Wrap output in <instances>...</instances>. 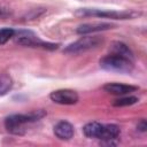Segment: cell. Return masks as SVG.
Instances as JSON below:
<instances>
[{"label": "cell", "mask_w": 147, "mask_h": 147, "mask_svg": "<svg viewBox=\"0 0 147 147\" xmlns=\"http://www.w3.org/2000/svg\"><path fill=\"white\" fill-rule=\"evenodd\" d=\"M46 113L44 110H34L29 114H14L8 116L5 119V127L11 134H24L26 131V126L30 123L41 119Z\"/></svg>", "instance_id": "1"}, {"label": "cell", "mask_w": 147, "mask_h": 147, "mask_svg": "<svg viewBox=\"0 0 147 147\" xmlns=\"http://www.w3.org/2000/svg\"><path fill=\"white\" fill-rule=\"evenodd\" d=\"M100 67L107 71L129 74L133 69V61L122 57L119 55L109 54L100 60Z\"/></svg>", "instance_id": "2"}, {"label": "cell", "mask_w": 147, "mask_h": 147, "mask_svg": "<svg viewBox=\"0 0 147 147\" xmlns=\"http://www.w3.org/2000/svg\"><path fill=\"white\" fill-rule=\"evenodd\" d=\"M76 16L79 17H105L113 20H127L133 18L137 13L134 11H113V10H101V9H92V8H82L75 13Z\"/></svg>", "instance_id": "3"}, {"label": "cell", "mask_w": 147, "mask_h": 147, "mask_svg": "<svg viewBox=\"0 0 147 147\" xmlns=\"http://www.w3.org/2000/svg\"><path fill=\"white\" fill-rule=\"evenodd\" d=\"M101 42H102V38L98 37V36H85V37H82L80 39L76 40L75 42L68 45L64 48V53H67V54L84 53L88 49L98 47Z\"/></svg>", "instance_id": "4"}, {"label": "cell", "mask_w": 147, "mask_h": 147, "mask_svg": "<svg viewBox=\"0 0 147 147\" xmlns=\"http://www.w3.org/2000/svg\"><path fill=\"white\" fill-rule=\"evenodd\" d=\"M49 98L53 102L59 103V105H75L79 100L77 92L74 90H68V88L53 91L49 94Z\"/></svg>", "instance_id": "5"}, {"label": "cell", "mask_w": 147, "mask_h": 147, "mask_svg": "<svg viewBox=\"0 0 147 147\" xmlns=\"http://www.w3.org/2000/svg\"><path fill=\"white\" fill-rule=\"evenodd\" d=\"M103 90L114 95H126V94H130V93L137 91L138 87L133 86V85L121 84V83H108V84L103 85Z\"/></svg>", "instance_id": "6"}, {"label": "cell", "mask_w": 147, "mask_h": 147, "mask_svg": "<svg viewBox=\"0 0 147 147\" xmlns=\"http://www.w3.org/2000/svg\"><path fill=\"white\" fill-rule=\"evenodd\" d=\"M75 129L67 121H61L54 126V134L61 140H69L74 137Z\"/></svg>", "instance_id": "7"}, {"label": "cell", "mask_w": 147, "mask_h": 147, "mask_svg": "<svg viewBox=\"0 0 147 147\" xmlns=\"http://www.w3.org/2000/svg\"><path fill=\"white\" fill-rule=\"evenodd\" d=\"M114 25L109 23H86L82 24L77 28V33L78 34H88L93 32H99V31H105L108 29H111Z\"/></svg>", "instance_id": "8"}, {"label": "cell", "mask_w": 147, "mask_h": 147, "mask_svg": "<svg viewBox=\"0 0 147 147\" xmlns=\"http://www.w3.org/2000/svg\"><path fill=\"white\" fill-rule=\"evenodd\" d=\"M110 54H115V55H119L122 57H125L127 60L133 61V53L132 51L129 48L127 45H125L124 42L121 41H114L110 46Z\"/></svg>", "instance_id": "9"}, {"label": "cell", "mask_w": 147, "mask_h": 147, "mask_svg": "<svg viewBox=\"0 0 147 147\" xmlns=\"http://www.w3.org/2000/svg\"><path fill=\"white\" fill-rule=\"evenodd\" d=\"M121 131H119V127L115 124H103V129H102V133H101V137H100V140H103L108 144H113L111 141L117 139L118 136H119Z\"/></svg>", "instance_id": "10"}, {"label": "cell", "mask_w": 147, "mask_h": 147, "mask_svg": "<svg viewBox=\"0 0 147 147\" xmlns=\"http://www.w3.org/2000/svg\"><path fill=\"white\" fill-rule=\"evenodd\" d=\"M103 124L98 123V122H91L87 123L83 127V132L87 138H94V139H100L101 133H102Z\"/></svg>", "instance_id": "11"}, {"label": "cell", "mask_w": 147, "mask_h": 147, "mask_svg": "<svg viewBox=\"0 0 147 147\" xmlns=\"http://www.w3.org/2000/svg\"><path fill=\"white\" fill-rule=\"evenodd\" d=\"M13 79L7 74H0V96L6 95L13 88Z\"/></svg>", "instance_id": "12"}, {"label": "cell", "mask_w": 147, "mask_h": 147, "mask_svg": "<svg viewBox=\"0 0 147 147\" xmlns=\"http://www.w3.org/2000/svg\"><path fill=\"white\" fill-rule=\"evenodd\" d=\"M139 101V99L137 96H122L119 99H116L114 102H113V106L115 107H126V106H131V105H134Z\"/></svg>", "instance_id": "13"}, {"label": "cell", "mask_w": 147, "mask_h": 147, "mask_svg": "<svg viewBox=\"0 0 147 147\" xmlns=\"http://www.w3.org/2000/svg\"><path fill=\"white\" fill-rule=\"evenodd\" d=\"M15 36V30L11 28H5L0 30V45L6 44L10 38Z\"/></svg>", "instance_id": "14"}, {"label": "cell", "mask_w": 147, "mask_h": 147, "mask_svg": "<svg viewBox=\"0 0 147 147\" xmlns=\"http://www.w3.org/2000/svg\"><path fill=\"white\" fill-rule=\"evenodd\" d=\"M137 129H138L139 131H141V132H145V131H146V129H147V125H146V121H145V119H141V121L138 123V125H137Z\"/></svg>", "instance_id": "15"}, {"label": "cell", "mask_w": 147, "mask_h": 147, "mask_svg": "<svg viewBox=\"0 0 147 147\" xmlns=\"http://www.w3.org/2000/svg\"><path fill=\"white\" fill-rule=\"evenodd\" d=\"M3 15V13H2V10H0V16H2Z\"/></svg>", "instance_id": "16"}]
</instances>
